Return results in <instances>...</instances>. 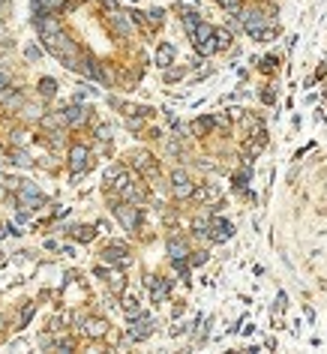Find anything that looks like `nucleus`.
Instances as JSON below:
<instances>
[{
    "label": "nucleus",
    "instance_id": "1",
    "mask_svg": "<svg viewBox=\"0 0 327 354\" xmlns=\"http://www.w3.org/2000/svg\"><path fill=\"white\" fill-rule=\"evenodd\" d=\"M192 36H195V48H198V54H213L216 51V39H213V27L210 24H198L195 30H192Z\"/></svg>",
    "mask_w": 327,
    "mask_h": 354
},
{
    "label": "nucleus",
    "instance_id": "2",
    "mask_svg": "<svg viewBox=\"0 0 327 354\" xmlns=\"http://www.w3.org/2000/svg\"><path fill=\"white\" fill-rule=\"evenodd\" d=\"M150 330H153V318L150 315H135V324L129 327V339H144V336H150Z\"/></svg>",
    "mask_w": 327,
    "mask_h": 354
},
{
    "label": "nucleus",
    "instance_id": "3",
    "mask_svg": "<svg viewBox=\"0 0 327 354\" xmlns=\"http://www.w3.org/2000/svg\"><path fill=\"white\" fill-rule=\"evenodd\" d=\"M114 213H117V219L123 222V228H126V231L138 228V210H135L132 204H117V207H114Z\"/></svg>",
    "mask_w": 327,
    "mask_h": 354
},
{
    "label": "nucleus",
    "instance_id": "4",
    "mask_svg": "<svg viewBox=\"0 0 327 354\" xmlns=\"http://www.w3.org/2000/svg\"><path fill=\"white\" fill-rule=\"evenodd\" d=\"M87 156H90V153H87V147H81V144L69 150V165H72V171H75V174H81V171L87 168Z\"/></svg>",
    "mask_w": 327,
    "mask_h": 354
},
{
    "label": "nucleus",
    "instance_id": "5",
    "mask_svg": "<svg viewBox=\"0 0 327 354\" xmlns=\"http://www.w3.org/2000/svg\"><path fill=\"white\" fill-rule=\"evenodd\" d=\"M171 180H174V195H177V198H189V195H192V183H189V177L183 174V171H174L171 174Z\"/></svg>",
    "mask_w": 327,
    "mask_h": 354
},
{
    "label": "nucleus",
    "instance_id": "6",
    "mask_svg": "<svg viewBox=\"0 0 327 354\" xmlns=\"http://www.w3.org/2000/svg\"><path fill=\"white\" fill-rule=\"evenodd\" d=\"M147 285H150V291H153V300H165L168 297V279H159V276H147Z\"/></svg>",
    "mask_w": 327,
    "mask_h": 354
},
{
    "label": "nucleus",
    "instance_id": "7",
    "mask_svg": "<svg viewBox=\"0 0 327 354\" xmlns=\"http://www.w3.org/2000/svg\"><path fill=\"white\" fill-rule=\"evenodd\" d=\"M240 18H243V27H246L252 36H261L264 27H261V15H258V12H246V15H240Z\"/></svg>",
    "mask_w": 327,
    "mask_h": 354
},
{
    "label": "nucleus",
    "instance_id": "8",
    "mask_svg": "<svg viewBox=\"0 0 327 354\" xmlns=\"http://www.w3.org/2000/svg\"><path fill=\"white\" fill-rule=\"evenodd\" d=\"M102 258L108 261V264H126L129 258H126V249L123 246H108L105 252H102Z\"/></svg>",
    "mask_w": 327,
    "mask_h": 354
},
{
    "label": "nucleus",
    "instance_id": "9",
    "mask_svg": "<svg viewBox=\"0 0 327 354\" xmlns=\"http://www.w3.org/2000/svg\"><path fill=\"white\" fill-rule=\"evenodd\" d=\"M111 27H114V33H120V36L132 33V21H129L126 15H120V12H114V15H111Z\"/></svg>",
    "mask_w": 327,
    "mask_h": 354
},
{
    "label": "nucleus",
    "instance_id": "10",
    "mask_svg": "<svg viewBox=\"0 0 327 354\" xmlns=\"http://www.w3.org/2000/svg\"><path fill=\"white\" fill-rule=\"evenodd\" d=\"M168 255H171V258H186V255H189V249H186V243H183V240L171 237V240H168Z\"/></svg>",
    "mask_w": 327,
    "mask_h": 354
},
{
    "label": "nucleus",
    "instance_id": "11",
    "mask_svg": "<svg viewBox=\"0 0 327 354\" xmlns=\"http://www.w3.org/2000/svg\"><path fill=\"white\" fill-rule=\"evenodd\" d=\"M231 234H234L231 222H216V225H213V240H228Z\"/></svg>",
    "mask_w": 327,
    "mask_h": 354
},
{
    "label": "nucleus",
    "instance_id": "12",
    "mask_svg": "<svg viewBox=\"0 0 327 354\" xmlns=\"http://www.w3.org/2000/svg\"><path fill=\"white\" fill-rule=\"evenodd\" d=\"M84 117H87V111H84L81 105H69V108H66V123H81Z\"/></svg>",
    "mask_w": 327,
    "mask_h": 354
},
{
    "label": "nucleus",
    "instance_id": "13",
    "mask_svg": "<svg viewBox=\"0 0 327 354\" xmlns=\"http://www.w3.org/2000/svg\"><path fill=\"white\" fill-rule=\"evenodd\" d=\"M174 60V48L171 45H159V51H156V63L159 66H168Z\"/></svg>",
    "mask_w": 327,
    "mask_h": 354
},
{
    "label": "nucleus",
    "instance_id": "14",
    "mask_svg": "<svg viewBox=\"0 0 327 354\" xmlns=\"http://www.w3.org/2000/svg\"><path fill=\"white\" fill-rule=\"evenodd\" d=\"M84 330H87V336H102V333H105V321H99V318H90V321L84 324Z\"/></svg>",
    "mask_w": 327,
    "mask_h": 354
},
{
    "label": "nucleus",
    "instance_id": "15",
    "mask_svg": "<svg viewBox=\"0 0 327 354\" xmlns=\"http://www.w3.org/2000/svg\"><path fill=\"white\" fill-rule=\"evenodd\" d=\"M213 39H216V48H228L231 45V33H225V30H213Z\"/></svg>",
    "mask_w": 327,
    "mask_h": 354
},
{
    "label": "nucleus",
    "instance_id": "16",
    "mask_svg": "<svg viewBox=\"0 0 327 354\" xmlns=\"http://www.w3.org/2000/svg\"><path fill=\"white\" fill-rule=\"evenodd\" d=\"M39 93H42V96H54V93H57L54 78H42V81H39Z\"/></svg>",
    "mask_w": 327,
    "mask_h": 354
},
{
    "label": "nucleus",
    "instance_id": "17",
    "mask_svg": "<svg viewBox=\"0 0 327 354\" xmlns=\"http://www.w3.org/2000/svg\"><path fill=\"white\" fill-rule=\"evenodd\" d=\"M123 309H126V315H129V318H135V315H141V309H138V300H135V297H126V303H123Z\"/></svg>",
    "mask_w": 327,
    "mask_h": 354
},
{
    "label": "nucleus",
    "instance_id": "18",
    "mask_svg": "<svg viewBox=\"0 0 327 354\" xmlns=\"http://www.w3.org/2000/svg\"><path fill=\"white\" fill-rule=\"evenodd\" d=\"M42 123L45 126H63L66 123V114H48V117H42Z\"/></svg>",
    "mask_w": 327,
    "mask_h": 354
},
{
    "label": "nucleus",
    "instance_id": "19",
    "mask_svg": "<svg viewBox=\"0 0 327 354\" xmlns=\"http://www.w3.org/2000/svg\"><path fill=\"white\" fill-rule=\"evenodd\" d=\"M72 234H75L78 240H84V243H87V240H93V228H87V225H84V228H75Z\"/></svg>",
    "mask_w": 327,
    "mask_h": 354
},
{
    "label": "nucleus",
    "instance_id": "20",
    "mask_svg": "<svg viewBox=\"0 0 327 354\" xmlns=\"http://www.w3.org/2000/svg\"><path fill=\"white\" fill-rule=\"evenodd\" d=\"M183 24H186V30L192 33V30H195L201 21H198V15H195V12H186V15H183Z\"/></svg>",
    "mask_w": 327,
    "mask_h": 354
},
{
    "label": "nucleus",
    "instance_id": "21",
    "mask_svg": "<svg viewBox=\"0 0 327 354\" xmlns=\"http://www.w3.org/2000/svg\"><path fill=\"white\" fill-rule=\"evenodd\" d=\"M219 3L228 9V12H234V15H240V0H219Z\"/></svg>",
    "mask_w": 327,
    "mask_h": 354
},
{
    "label": "nucleus",
    "instance_id": "22",
    "mask_svg": "<svg viewBox=\"0 0 327 354\" xmlns=\"http://www.w3.org/2000/svg\"><path fill=\"white\" fill-rule=\"evenodd\" d=\"M198 198H216V189H210V186H204V189H192Z\"/></svg>",
    "mask_w": 327,
    "mask_h": 354
},
{
    "label": "nucleus",
    "instance_id": "23",
    "mask_svg": "<svg viewBox=\"0 0 327 354\" xmlns=\"http://www.w3.org/2000/svg\"><path fill=\"white\" fill-rule=\"evenodd\" d=\"M30 315H33V303H27V306H24V312H21V324H27V321H30Z\"/></svg>",
    "mask_w": 327,
    "mask_h": 354
},
{
    "label": "nucleus",
    "instance_id": "24",
    "mask_svg": "<svg viewBox=\"0 0 327 354\" xmlns=\"http://www.w3.org/2000/svg\"><path fill=\"white\" fill-rule=\"evenodd\" d=\"M39 54H42V51L36 48V45H27V57H30V60H39Z\"/></svg>",
    "mask_w": 327,
    "mask_h": 354
},
{
    "label": "nucleus",
    "instance_id": "25",
    "mask_svg": "<svg viewBox=\"0 0 327 354\" xmlns=\"http://www.w3.org/2000/svg\"><path fill=\"white\" fill-rule=\"evenodd\" d=\"M15 162H18V165H30V159H27V153L15 150Z\"/></svg>",
    "mask_w": 327,
    "mask_h": 354
},
{
    "label": "nucleus",
    "instance_id": "26",
    "mask_svg": "<svg viewBox=\"0 0 327 354\" xmlns=\"http://www.w3.org/2000/svg\"><path fill=\"white\" fill-rule=\"evenodd\" d=\"M189 261H192V264H204V261H207V252H195Z\"/></svg>",
    "mask_w": 327,
    "mask_h": 354
},
{
    "label": "nucleus",
    "instance_id": "27",
    "mask_svg": "<svg viewBox=\"0 0 327 354\" xmlns=\"http://www.w3.org/2000/svg\"><path fill=\"white\" fill-rule=\"evenodd\" d=\"M117 174H120L117 165H114V168H108V171H105V180H117Z\"/></svg>",
    "mask_w": 327,
    "mask_h": 354
},
{
    "label": "nucleus",
    "instance_id": "28",
    "mask_svg": "<svg viewBox=\"0 0 327 354\" xmlns=\"http://www.w3.org/2000/svg\"><path fill=\"white\" fill-rule=\"evenodd\" d=\"M102 6H105L108 12H117V3H114V0H102Z\"/></svg>",
    "mask_w": 327,
    "mask_h": 354
},
{
    "label": "nucleus",
    "instance_id": "29",
    "mask_svg": "<svg viewBox=\"0 0 327 354\" xmlns=\"http://www.w3.org/2000/svg\"><path fill=\"white\" fill-rule=\"evenodd\" d=\"M150 21L159 24V21H162V9H153V12H150Z\"/></svg>",
    "mask_w": 327,
    "mask_h": 354
},
{
    "label": "nucleus",
    "instance_id": "30",
    "mask_svg": "<svg viewBox=\"0 0 327 354\" xmlns=\"http://www.w3.org/2000/svg\"><path fill=\"white\" fill-rule=\"evenodd\" d=\"M273 66H276V57H267V60H264V72H270Z\"/></svg>",
    "mask_w": 327,
    "mask_h": 354
},
{
    "label": "nucleus",
    "instance_id": "31",
    "mask_svg": "<svg viewBox=\"0 0 327 354\" xmlns=\"http://www.w3.org/2000/svg\"><path fill=\"white\" fill-rule=\"evenodd\" d=\"M57 348H60V351H69V348H72V342H69V339H60V342H57Z\"/></svg>",
    "mask_w": 327,
    "mask_h": 354
},
{
    "label": "nucleus",
    "instance_id": "32",
    "mask_svg": "<svg viewBox=\"0 0 327 354\" xmlns=\"http://www.w3.org/2000/svg\"><path fill=\"white\" fill-rule=\"evenodd\" d=\"M108 132H111L108 126H99V129H96V135H99V138H108Z\"/></svg>",
    "mask_w": 327,
    "mask_h": 354
},
{
    "label": "nucleus",
    "instance_id": "33",
    "mask_svg": "<svg viewBox=\"0 0 327 354\" xmlns=\"http://www.w3.org/2000/svg\"><path fill=\"white\" fill-rule=\"evenodd\" d=\"M3 87H6V75H3V72H0V90H3Z\"/></svg>",
    "mask_w": 327,
    "mask_h": 354
}]
</instances>
